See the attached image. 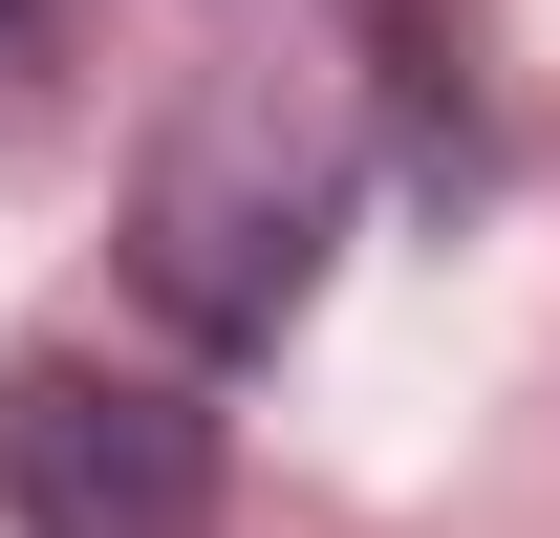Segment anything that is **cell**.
<instances>
[{"mask_svg": "<svg viewBox=\"0 0 560 538\" xmlns=\"http://www.w3.org/2000/svg\"><path fill=\"white\" fill-rule=\"evenodd\" d=\"M388 108H410L388 44H324V22L215 44L195 108H173L151 173H130V280H151V324L280 344L302 280H324V237H346V195H366V130H388Z\"/></svg>", "mask_w": 560, "mask_h": 538, "instance_id": "1", "label": "cell"}, {"mask_svg": "<svg viewBox=\"0 0 560 538\" xmlns=\"http://www.w3.org/2000/svg\"><path fill=\"white\" fill-rule=\"evenodd\" d=\"M237 453L173 366H108V344H22L0 366V517L22 538H215Z\"/></svg>", "mask_w": 560, "mask_h": 538, "instance_id": "2", "label": "cell"}, {"mask_svg": "<svg viewBox=\"0 0 560 538\" xmlns=\"http://www.w3.org/2000/svg\"><path fill=\"white\" fill-rule=\"evenodd\" d=\"M44 22H66V0H0V86H22V66H44Z\"/></svg>", "mask_w": 560, "mask_h": 538, "instance_id": "3", "label": "cell"}]
</instances>
